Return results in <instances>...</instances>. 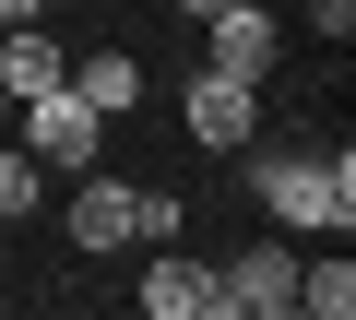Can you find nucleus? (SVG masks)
Segmentation results:
<instances>
[{"label":"nucleus","instance_id":"nucleus-1","mask_svg":"<svg viewBox=\"0 0 356 320\" xmlns=\"http://www.w3.org/2000/svg\"><path fill=\"white\" fill-rule=\"evenodd\" d=\"M261 202H273V226L344 237L356 226V154H261Z\"/></svg>","mask_w":356,"mask_h":320},{"label":"nucleus","instance_id":"nucleus-2","mask_svg":"<svg viewBox=\"0 0 356 320\" xmlns=\"http://www.w3.org/2000/svg\"><path fill=\"white\" fill-rule=\"evenodd\" d=\"M95 142H107V119L72 95V71L48 83V95H24V154H36V167H60V178H83L95 167Z\"/></svg>","mask_w":356,"mask_h":320},{"label":"nucleus","instance_id":"nucleus-3","mask_svg":"<svg viewBox=\"0 0 356 320\" xmlns=\"http://www.w3.org/2000/svg\"><path fill=\"white\" fill-rule=\"evenodd\" d=\"M273 308H297V249L261 237V249H238V261L214 273V308H202V320H273Z\"/></svg>","mask_w":356,"mask_h":320},{"label":"nucleus","instance_id":"nucleus-4","mask_svg":"<svg viewBox=\"0 0 356 320\" xmlns=\"http://www.w3.org/2000/svg\"><path fill=\"white\" fill-rule=\"evenodd\" d=\"M250 130H261V83H238V71H191V142L202 154H250Z\"/></svg>","mask_w":356,"mask_h":320},{"label":"nucleus","instance_id":"nucleus-5","mask_svg":"<svg viewBox=\"0 0 356 320\" xmlns=\"http://www.w3.org/2000/svg\"><path fill=\"white\" fill-rule=\"evenodd\" d=\"M202 36H214V71H238V83H261L273 71V12H261V0H226V12H202Z\"/></svg>","mask_w":356,"mask_h":320},{"label":"nucleus","instance_id":"nucleus-6","mask_svg":"<svg viewBox=\"0 0 356 320\" xmlns=\"http://www.w3.org/2000/svg\"><path fill=\"white\" fill-rule=\"evenodd\" d=\"M143 308H154V320H202V308H214V261H191V249L166 237V249L143 261Z\"/></svg>","mask_w":356,"mask_h":320},{"label":"nucleus","instance_id":"nucleus-7","mask_svg":"<svg viewBox=\"0 0 356 320\" xmlns=\"http://www.w3.org/2000/svg\"><path fill=\"white\" fill-rule=\"evenodd\" d=\"M131 190H143V178L83 167V190H72V249H131Z\"/></svg>","mask_w":356,"mask_h":320},{"label":"nucleus","instance_id":"nucleus-8","mask_svg":"<svg viewBox=\"0 0 356 320\" xmlns=\"http://www.w3.org/2000/svg\"><path fill=\"white\" fill-rule=\"evenodd\" d=\"M72 95H83L95 119H131V107H143V60H131V48H95V60H72Z\"/></svg>","mask_w":356,"mask_h":320},{"label":"nucleus","instance_id":"nucleus-9","mask_svg":"<svg viewBox=\"0 0 356 320\" xmlns=\"http://www.w3.org/2000/svg\"><path fill=\"white\" fill-rule=\"evenodd\" d=\"M60 71H72V60H60L36 24H13V36H0V95H13V107H24V95H48Z\"/></svg>","mask_w":356,"mask_h":320},{"label":"nucleus","instance_id":"nucleus-10","mask_svg":"<svg viewBox=\"0 0 356 320\" xmlns=\"http://www.w3.org/2000/svg\"><path fill=\"white\" fill-rule=\"evenodd\" d=\"M297 308H309V320H356V261H344V237H332L321 261H297Z\"/></svg>","mask_w":356,"mask_h":320},{"label":"nucleus","instance_id":"nucleus-11","mask_svg":"<svg viewBox=\"0 0 356 320\" xmlns=\"http://www.w3.org/2000/svg\"><path fill=\"white\" fill-rule=\"evenodd\" d=\"M36 190H48V167L24 142H0V214H36Z\"/></svg>","mask_w":356,"mask_h":320},{"label":"nucleus","instance_id":"nucleus-12","mask_svg":"<svg viewBox=\"0 0 356 320\" xmlns=\"http://www.w3.org/2000/svg\"><path fill=\"white\" fill-rule=\"evenodd\" d=\"M131 237L166 249V237H178V190H131Z\"/></svg>","mask_w":356,"mask_h":320},{"label":"nucleus","instance_id":"nucleus-13","mask_svg":"<svg viewBox=\"0 0 356 320\" xmlns=\"http://www.w3.org/2000/svg\"><path fill=\"white\" fill-rule=\"evenodd\" d=\"M309 24H321V36L344 48V36H356V0H309Z\"/></svg>","mask_w":356,"mask_h":320},{"label":"nucleus","instance_id":"nucleus-14","mask_svg":"<svg viewBox=\"0 0 356 320\" xmlns=\"http://www.w3.org/2000/svg\"><path fill=\"white\" fill-rule=\"evenodd\" d=\"M36 12H48V0H0V24H36Z\"/></svg>","mask_w":356,"mask_h":320},{"label":"nucleus","instance_id":"nucleus-15","mask_svg":"<svg viewBox=\"0 0 356 320\" xmlns=\"http://www.w3.org/2000/svg\"><path fill=\"white\" fill-rule=\"evenodd\" d=\"M178 12H191V24H202V12H226V0H178Z\"/></svg>","mask_w":356,"mask_h":320},{"label":"nucleus","instance_id":"nucleus-16","mask_svg":"<svg viewBox=\"0 0 356 320\" xmlns=\"http://www.w3.org/2000/svg\"><path fill=\"white\" fill-rule=\"evenodd\" d=\"M0 107H13V95H0Z\"/></svg>","mask_w":356,"mask_h":320}]
</instances>
